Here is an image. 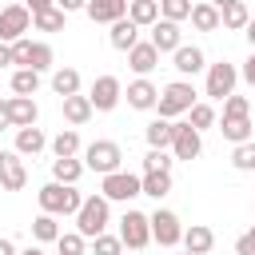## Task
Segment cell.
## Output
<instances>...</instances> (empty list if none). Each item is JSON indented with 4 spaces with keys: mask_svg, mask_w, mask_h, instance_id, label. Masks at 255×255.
Returning a JSON list of instances; mask_svg holds the SVG:
<instances>
[{
    "mask_svg": "<svg viewBox=\"0 0 255 255\" xmlns=\"http://www.w3.org/2000/svg\"><path fill=\"white\" fill-rule=\"evenodd\" d=\"M108 219H112V203H108L104 195H88V199L80 203V211H76V235L96 239V235L108 231Z\"/></svg>",
    "mask_w": 255,
    "mask_h": 255,
    "instance_id": "cell-1",
    "label": "cell"
},
{
    "mask_svg": "<svg viewBox=\"0 0 255 255\" xmlns=\"http://www.w3.org/2000/svg\"><path fill=\"white\" fill-rule=\"evenodd\" d=\"M199 100H195V88L187 84V80H175V84H167L163 92H159V100H155V112H159V120H175V116H183V112H191Z\"/></svg>",
    "mask_w": 255,
    "mask_h": 255,
    "instance_id": "cell-2",
    "label": "cell"
},
{
    "mask_svg": "<svg viewBox=\"0 0 255 255\" xmlns=\"http://www.w3.org/2000/svg\"><path fill=\"white\" fill-rule=\"evenodd\" d=\"M36 199H40V211L44 215H76L80 203H84V195L76 187H64V183H44Z\"/></svg>",
    "mask_w": 255,
    "mask_h": 255,
    "instance_id": "cell-3",
    "label": "cell"
},
{
    "mask_svg": "<svg viewBox=\"0 0 255 255\" xmlns=\"http://www.w3.org/2000/svg\"><path fill=\"white\" fill-rule=\"evenodd\" d=\"M120 159H124V151H120L116 139H96V143L84 147V167H92V171H100V175L120 171Z\"/></svg>",
    "mask_w": 255,
    "mask_h": 255,
    "instance_id": "cell-4",
    "label": "cell"
},
{
    "mask_svg": "<svg viewBox=\"0 0 255 255\" xmlns=\"http://www.w3.org/2000/svg\"><path fill=\"white\" fill-rule=\"evenodd\" d=\"M120 243L128 251H143L151 243V219L143 211H124V219H120Z\"/></svg>",
    "mask_w": 255,
    "mask_h": 255,
    "instance_id": "cell-5",
    "label": "cell"
},
{
    "mask_svg": "<svg viewBox=\"0 0 255 255\" xmlns=\"http://www.w3.org/2000/svg\"><path fill=\"white\" fill-rule=\"evenodd\" d=\"M235 84H239V68L235 64H227V60L207 64V88H203V96L227 100V96H235Z\"/></svg>",
    "mask_w": 255,
    "mask_h": 255,
    "instance_id": "cell-6",
    "label": "cell"
},
{
    "mask_svg": "<svg viewBox=\"0 0 255 255\" xmlns=\"http://www.w3.org/2000/svg\"><path fill=\"white\" fill-rule=\"evenodd\" d=\"M12 64H20L28 72H48L52 68V48L36 44V40H16L12 44Z\"/></svg>",
    "mask_w": 255,
    "mask_h": 255,
    "instance_id": "cell-7",
    "label": "cell"
},
{
    "mask_svg": "<svg viewBox=\"0 0 255 255\" xmlns=\"http://www.w3.org/2000/svg\"><path fill=\"white\" fill-rule=\"evenodd\" d=\"M100 195H104L108 203H128V199L139 195V175H131V171H112V175H104Z\"/></svg>",
    "mask_w": 255,
    "mask_h": 255,
    "instance_id": "cell-8",
    "label": "cell"
},
{
    "mask_svg": "<svg viewBox=\"0 0 255 255\" xmlns=\"http://www.w3.org/2000/svg\"><path fill=\"white\" fill-rule=\"evenodd\" d=\"M28 24H32V12H28L24 4H8V8H0V44L12 48L16 40H24Z\"/></svg>",
    "mask_w": 255,
    "mask_h": 255,
    "instance_id": "cell-9",
    "label": "cell"
},
{
    "mask_svg": "<svg viewBox=\"0 0 255 255\" xmlns=\"http://www.w3.org/2000/svg\"><path fill=\"white\" fill-rule=\"evenodd\" d=\"M147 219H151V239H155L159 247H175V243H183V223H179L175 211L159 207V211L147 215Z\"/></svg>",
    "mask_w": 255,
    "mask_h": 255,
    "instance_id": "cell-10",
    "label": "cell"
},
{
    "mask_svg": "<svg viewBox=\"0 0 255 255\" xmlns=\"http://www.w3.org/2000/svg\"><path fill=\"white\" fill-rule=\"evenodd\" d=\"M199 151H203V139H199V131H195L187 120L171 124V159H195Z\"/></svg>",
    "mask_w": 255,
    "mask_h": 255,
    "instance_id": "cell-11",
    "label": "cell"
},
{
    "mask_svg": "<svg viewBox=\"0 0 255 255\" xmlns=\"http://www.w3.org/2000/svg\"><path fill=\"white\" fill-rule=\"evenodd\" d=\"M120 100H124V84H120L116 76H100V80L92 84V96H88L92 112H112Z\"/></svg>",
    "mask_w": 255,
    "mask_h": 255,
    "instance_id": "cell-12",
    "label": "cell"
},
{
    "mask_svg": "<svg viewBox=\"0 0 255 255\" xmlns=\"http://www.w3.org/2000/svg\"><path fill=\"white\" fill-rule=\"evenodd\" d=\"M28 183V167L16 151H0V187L4 191H24Z\"/></svg>",
    "mask_w": 255,
    "mask_h": 255,
    "instance_id": "cell-13",
    "label": "cell"
},
{
    "mask_svg": "<svg viewBox=\"0 0 255 255\" xmlns=\"http://www.w3.org/2000/svg\"><path fill=\"white\" fill-rule=\"evenodd\" d=\"M147 44H151L155 52H179V48H183V32H179V24H171V20H155Z\"/></svg>",
    "mask_w": 255,
    "mask_h": 255,
    "instance_id": "cell-14",
    "label": "cell"
},
{
    "mask_svg": "<svg viewBox=\"0 0 255 255\" xmlns=\"http://www.w3.org/2000/svg\"><path fill=\"white\" fill-rule=\"evenodd\" d=\"M84 12L96 24H116V20L128 16V0H92V4H84Z\"/></svg>",
    "mask_w": 255,
    "mask_h": 255,
    "instance_id": "cell-15",
    "label": "cell"
},
{
    "mask_svg": "<svg viewBox=\"0 0 255 255\" xmlns=\"http://www.w3.org/2000/svg\"><path fill=\"white\" fill-rule=\"evenodd\" d=\"M124 96H128V104H131L135 112H151V108H155V100H159V88H155L151 80H131Z\"/></svg>",
    "mask_w": 255,
    "mask_h": 255,
    "instance_id": "cell-16",
    "label": "cell"
},
{
    "mask_svg": "<svg viewBox=\"0 0 255 255\" xmlns=\"http://www.w3.org/2000/svg\"><path fill=\"white\" fill-rule=\"evenodd\" d=\"M155 64H159V52H155V48H151L147 40H139V44H135V48L128 52V68H131V72H135L139 80H147V72H151Z\"/></svg>",
    "mask_w": 255,
    "mask_h": 255,
    "instance_id": "cell-17",
    "label": "cell"
},
{
    "mask_svg": "<svg viewBox=\"0 0 255 255\" xmlns=\"http://www.w3.org/2000/svg\"><path fill=\"white\" fill-rule=\"evenodd\" d=\"M8 116H12V128L20 131V128H36V116H40V108H36V100L12 96V100H8Z\"/></svg>",
    "mask_w": 255,
    "mask_h": 255,
    "instance_id": "cell-18",
    "label": "cell"
},
{
    "mask_svg": "<svg viewBox=\"0 0 255 255\" xmlns=\"http://www.w3.org/2000/svg\"><path fill=\"white\" fill-rule=\"evenodd\" d=\"M183 247H187V255H207V251L215 247V235H211V227H203V223H191V227H183Z\"/></svg>",
    "mask_w": 255,
    "mask_h": 255,
    "instance_id": "cell-19",
    "label": "cell"
},
{
    "mask_svg": "<svg viewBox=\"0 0 255 255\" xmlns=\"http://www.w3.org/2000/svg\"><path fill=\"white\" fill-rule=\"evenodd\" d=\"M215 8H219V24H223V28L243 32V28H247V20H251V12H247V4H243V0H223V4H215Z\"/></svg>",
    "mask_w": 255,
    "mask_h": 255,
    "instance_id": "cell-20",
    "label": "cell"
},
{
    "mask_svg": "<svg viewBox=\"0 0 255 255\" xmlns=\"http://www.w3.org/2000/svg\"><path fill=\"white\" fill-rule=\"evenodd\" d=\"M108 40H112V48H116V52H131V48L139 44V28H135V24L124 16V20H116V24H112Z\"/></svg>",
    "mask_w": 255,
    "mask_h": 255,
    "instance_id": "cell-21",
    "label": "cell"
},
{
    "mask_svg": "<svg viewBox=\"0 0 255 255\" xmlns=\"http://www.w3.org/2000/svg\"><path fill=\"white\" fill-rule=\"evenodd\" d=\"M128 20L135 28H151L159 20V0H131L128 4Z\"/></svg>",
    "mask_w": 255,
    "mask_h": 255,
    "instance_id": "cell-22",
    "label": "cell"
},
{
    "mask_svg": "<svg viewBox=\"0 0 255 255\" xmlns=\"http://www.w3.org/2000/svg\"><path fill=\"white\" fill-rule=\"evenodd\" d=\"M48 147V135L40 128H20L16 131V155H40Z\"/></svg>",
    "mask_w": 255,
    "mask_h": 255,
    "instance_id": "cell-23",
    "label": "cell"
},
{
    "mask_svg": "<svg viewBox=\"0 0 255 255\" xmlns=\"http://www.w3.org/2000/svg\"><path fill=\"white\" fill-rule=\"evenodd\" d=\"M175 56V72H183V76H195V72H203L207 64H203V52L195 48V44H183L179 52H171Z\"/></svg>",
    "mask_w": 255,
    "mask_h": 255,
    "instance_id": "cell-24",
    "label": "cell"
},
{
    "mask_svg": "<svg viewBox=\"0 0 255 255\" xmlns=\"http://www.w3.org/2000/svg\"><path fill=\"white\" fill-rule=\"evenodd\" d=\"M60 104H64V120L72 124V131H76L80 124L92 120V104H88V96H68V100H60Z\"/></svg>",
    "mask_w": 255,
    "mask_h": 255,
    "instance_id": "cell-25",
    "label": "cell"
},
{
    "mask_svg": "<svg viewBox=\"0 0 255 255\" xmlns=\"http://www.w3.org/2000/svg\"><path fill=\"white\" fill-rule=\"evenodd\" d=\"M80 175H84V163H80V159H52V183L76 187Z\"/></svg>",
    "mask_w": 255,
    "mask_h": 255,
    "instance_id": "cell-26",
    "label": "cell"
},
{
    "mask_svg": "<svg viewBox=\"0 0 255 255\" xmlns=\"http://www.w3.org/2000/svg\"><path fill=\"white\" fill-rule=\"evenodd\" d=\"M167 191H171V171H151V175H139V195L163 199Z\"/></svg>",
    "mask_w": 255,
    "mask_h": 255,
    "instance_id": "cell-27",
    "label": "cell"
},
{
    "mask_svg": "<svg viewBox=\"0 0 255 255\" xmlns=\"http://www.w3.org/2000/svg\"><path fill=\"white\" fill-rule=\"evenodd\" d=\"M52 92H56L60 100L80 96V72H76V68H60V72L52 76Z\"/></svg>",
    "mask_w": 255,
    "mask_h": 255,
    "instance_id": "cell-28",
    "label": "cell"
},
{
    "mask_svg": "<svg viewBox=\"0 0 255 255\" xmlns=\"http://www.w3.org/2000/svg\"><path fill=\"white\" fill-rule=\"evenodd\" d=\"M251 128H255L251 116H243V120H223V124H219L223 139H231L235 147H239V143H251Z\"/></svg>",
    "mask_w": 255,
    "mask_h": 255,
    "instance_id": "cell-29",
    "label": "cell"
},
{
    "mask_svg": "<svg viewBox=\"0 0 255 255\" xmlns=\"http://www.w3.org/2000/svg\"><path fill=\"white\" fill-rule=\"evenodd\" d=\"M199 32H215L219 28V8L215 4H191V16H187Z\"/></svg>",
    "mask_w": 255,
    "mask_h": 255,
    "instance_id": "cell-30",
    "label": "cell"
},
{
    "mask_svg": "<svg viewBox=\"0 0 255 255\" xmlns=\"http://www.w3.org/2000/svg\"><path fill=\"white\" fill-rule=\"evenodd\" d=\"M143 135H147L151 151H167V147H171V124H167V120H159V116L147 124V131H143Z\"/></svg>",
    "mask_w": 255,
    "mask_h": 255,
    "instance_id": "cell-31",
    "label": "cell"
},
{
    "mask_svg": "<svg viewBox=\"0 0 255 255\" xmlns=\"http://www.w3.org/2000/svg\"><path fill=\"white\" fill-rule=\"evenodd\" d=\"M52 155H56V159H76V155H80V135H76L72 128H64V131L52 139Z\"/></svg>",
    "mask_w": 255,
    "mask_h": 255,
    "instance_id": "cell-32",
    "label": "cell"
},
{
    "mask_svg": "<svg viewBox=\"0 0 255 255\" xmlns=\"http://www.w3.org/2000/svg\"><path fill=\"white\" fill-rule=\"evenodd\" d=\"M36 88H40V72H28V68H16V72H12V92H16V96L32 100Z\"/></svg>",
    "mask_w": 255,
    "mask_h": 255,
    "instance_id": "cell-33",
    "label": "cell"
},
{
    "mask_svg": "<svg viewBox=\"0 0 255 255\" xmlns=\"http://www.w3.org/2000/svg\"><path fill=\"white\" fill-rule=\"evenodd\" d=\"M32 239H36V243H56V239H60L56 215H36V219H32Z\"/></svg>",
    "mask_w": 255,
    "mask_h": 255,
    "instance_id": "cell-34",
    "label": "cell"
},
{
    "mask_svg": "<svg viewBox=\"0 0 255 255\" xmlns=\"http://www.w3.org/2000/svg\"><path fill=\"white\" fill-rule=\"evenodd\" d=\"M32 20H36V28H40V32H60V28H64V12H60L56 4H48L44 12H36Z\"/></svg>",
    "mask_w": 255,
    "mask_h": 255,
    "instance_id": "cell-35",
    "label": "cell"
},
{
    "mask_svg": "<svg viewBox=\"0 0 255 255\" xmlns=\"http://www.w3.org/2000/svg\"><path fill=\"white\" fill-rule=\"evenodd\" d=\"M187 16H191V4H187V0H163V4H159V20L179 24V20H187Z\"/></svg>",
    "mask_w": 255,
    "mask_h": 255,
    "instance_id": "cell-36",
    "label": "cell"
},
{
    "mask_svg": "<svg viewBox=\"0 0 255 255\" xmlns=\"http://www.w3.org/2000/svg\"><path fill=\"white\" fill-rule=\"evenodd\" d=\"M187 124H191L195 131H203V128H211V124H215V108H211V104H195V108L187 112Z\"/></svg>",
    "mask_w": 255,
    "mask_h": 255,
    "instance_id": "cell-37",
    "label": "cell"
},
{
    "mask_svg": "<svg viewBox=\"0 0 255 255\" xmlns=\"http://www.w3.org/2000/svg\"><path fill=\"white\" fill-rule=\"evenodd\" d=\"M231 163H235V171H255V139L251 143H239L231 151Z\"/></svg>",
    "mask_w": 255,
    "mask_h": 255,
    "instance_id": "cell-38",
    "label": "cell"
},
{
    "mask_svg": "<svg viewBox=\"0 0 255 255\" xmlns=\"http://www.w3.org/2000/svg\"><path fill=\"white\" fill-rule=\"evenodd\" d=\"M243 116H251L247 96H227L223 100V120H243Z\"/></svg>",
    "mask_w": 255,
    "mask_h": 255,
    "instance_id": "cell-39",
    "label": "cell"
},
{
    "mask_svg": "<svg viewBox=\"0 0 255 255\" xmlns=\"http://www.w3.org/2000/svg\"><path fill=\"white\" fill-rule=\"evenodd\" d=\"M56 247H60V255H84V235H76V231H60Z\"/></svg>",
    "mask_w": 255,
    "mask_h": 255,
    "instance_id": "cell-40",
    "label": "cell"
},
{
    "mask_svg": "<svg viewBox=\"0 0 255 255\" xmlns=\"http://www.w3.org/2000/svg\"><path fill=\"white\" fill-rule=\"evenodd\" d=\"M151 171H171V155L167 151H147L143 155V175H151Z\"/></svg>",
    "mask_w": 255,
    "mask_h": 255,
    "instance_id": "cell-41",
    "label": "cell"
},
{
    "mask_svg": "<svg viewBox=\"0 0 255 255\" xmlns=\"http://www.w3.org/2000/svg\"><path fill=\"white\" fill-rule=\"evenodd\" d=\"M92 243H96V255H124V243H120V235H108V231H104V235H96Z\"/></svg>",
    "mask_w": 255,
    "mask_h": 255,
    "instance_id": "cell-42",
    "label": "cell"
},
{
    "mask_svg": "<svg viewBox=\"0 0 255 255\" xmlns=\"http://www.w3.org/2000/svg\"><path fill=\"white\" fill-rule=\"evenodd\" d=\"M235 255H255V227L235 239Z\"/></svg>",
    "mask_w": 255,
    "mask_h": 255,
    "instance_id": "cell-43",
    "label": "cell"
},
{
    "mask_svg": "<svg viewBox=\"0 0 255 255\" xmlns=\"http://www.w3.org/2000/svg\"><path fill=\"white\" fill-rule=\"evenodd\" d=\"M239 76H243V80H247V84L255 88V52L247 56V64H243V72H239Z\"/></svg>",
    "mask_w": 255,
    "mask_h": 255,
    "instance_id": "cell-44",
    "label": "cell"
},
{
    "mask_svg": "<svg viewBox=\"0 0 255 255\" xmlns=\"http://www.w3.org/2000/svg\"><path fill=\"white\" fill-rule=\"evenodd\" d=\"M12 128V116H8V100H0V131Z\"/></svg>",
    "mask_w": 255,
    "mask_h": 255,
    "instance_id": "cell-45",
    "label": "cell"
},
{
    "mask_svg": "<svg viewBox=\"0 0 255 255\" xmlns=\"http://www.w3.org/2000/svg\"><path fill=\"white\" fill-rule=\"evenodd\" d=\"M80 8H84V0H64L60 4V12H80Z\"/></svg>",
    "mask_w": 255,
    "mask_h": 255,
    "instance_id": "cell-46",
    "label": "cell"
},
{
    "mask_svg": "<svg viewBox=\"0 0 255 255\" xmlns=\"http://www.w3.org/2000/svg\"><path fill=\"white\" fill-rule=\"evenodd\" d=\"M8 64H12V48H8V44H0V68H8Z\"/></svg>",
    "mask_w": 255,
    "mask_h": 255,
    "instance_id": "cell-47",
    "label": "cell"
},
{
    "mask_svg": "<svg viewBox=\"0 0 255 255\" xmlns=\"http://www.w3.org/2000/svg\"><path fill=\"white\" fill-rule=\"evenodd\" d=\"M0 255H16V243L12 239H0Z\"/></svg>",
    "mask_w": 255,
    "mask_h": 255,
    "instance_id": "cell-48",
    "label": "cell"
},
{
    "mask_svg": "<svg viewBox=\"0 0 255 255\" xmlns=\"http://www.w3.org/2000/svg\"><path fill=\"white\" fill-rule=\"evenodd\" d=\"M243 32H247V40H251V52H255V16L247 20V28H243Z\"/></svg>",
    "mask_w": 255,
    "mask_h": 255,
    "instance_id": "cell-49",
    "label": "cell"
},
{
    "mask_svg": "<svg viewBox=\"0 0 255 255\" xmlns=\"http://www.w3.org/2000/svg\"><path fill=\"white\" fill-rule=\"evenodd\" d=\"M16 255H44L40 247H28V251H16Z\"/></svg>",
    "mask_w": 255,
    "mask_h": 255,
    "instance_id": "cell-50",
    "label": "cell"
},
{
    "mask_svg": "<svg viewBox=\"0 0 255 255\" xmlns=\"http://www.w3.org/2000/svg\"><path fill=\"white\" fill-rule=\"evenodd\" d=\"M183 255H187V251H183Z\"/></svg>",
    "mask_w": 255,
    "mask_h": 255,
    "instance_id": "cell-51",
    "label": "cell"
}]
</instances>
